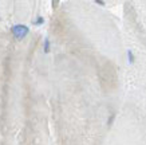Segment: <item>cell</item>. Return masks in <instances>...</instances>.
<instances>
[{
	"instance_id": "3",
	"label": "cell",
	"mask_w": 146,
	"mask_h": 145,
	"mask_svg": "<svg viewBox=\"0 0 146 145\" xmlns=\"http://www.w3.org/2000/svg\"><path fill=\"white\" fill-rule=\"evenodd\" d=\"M34 24H35V26H40V24H43V23H44V18H42V16H38V19H36V20H34Z\"/></svg>"
},
{
	"instance_id": "4",
	"label": "cell",
	"mask_w": 146,
	"mask_h": 145,
	"mask_svg": "<svg viewBox=\"0 0 146 145\" xmlns=\"http://www.w3.org/2000/svg\"><path fill=\"white\" fill-rule=\"evenodd\" d=\"M127 59H129V63H133L134 62V55L131 50H127Z\"/></svg>"
},
{
	"instance_id": "1",
	"label": "cell",
	"mask_w": 146,
	"mask_h": 145,
	"mask_svg": "<svg viewBox=\"0 0 146 145\" xmlns=\"http://www.w3.org/2000/svg\"><path fill=\"white\" fill-rule=\"evenodd\" d=\"M12 31L13 36L16 38V39H23V38H26L28 35V32H30V28L26 26V24H15V26L11 28Z\"/></svg>"
},
{
	"instance_id": "5",
	"label": "cell",
	"mask_w": 146,
	"mask_h": 145,
	"mask_svg": "<svg viewBox=\"0 0 146 145\" xmlns=\"http://www.w3.org/2000/svg\"><path fill=\"white\" fill-rule=\"evenodd\" d=\"M95 3H97V4H101V5H105V1H101V0H97Z\"/></svg>"
},
{
	"instance_id": "2",
	"label": "cell",
	"mask_w": 146,
	"mask_h": 145,
	"mask_svg": "<svg viewBox=\"0 0 146 145\" xmlns=\"http://www.w3.org/2000/svg\"><path fill=\"white\" fill-rule=\"evenodd\" d=\"M43 50H44V53H50V39H48V38H46V39H44V43H43Z\"/></svg>"
}]
</instances>
